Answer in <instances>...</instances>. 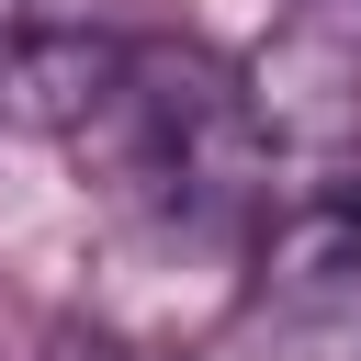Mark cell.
I'll return each mask as SVG.
<instances>
[{"label":"cell","instance_id":"6da1fadb","mask_svg":"<svg viewBox=\"0 0 361 361\" xmlns=\"http://www.w3.org/2000/svg\"><path fill=\"white\" fill-rule=\"evenodd\" d=\"M68 147L124 214H158V226H237L271 203V124H259L248 79L169 34L124 45L113 90L90 102V124Z\"/></svg>","mask_w":361,"mask_h":361},{"label":"cell","instance_id":"7a4b0ae2","mask_svg":"<svg viewBox=\"0 0 361 361\" xmlns=\"http://www.w3.org/2000/svg\"><path fill=\"white\" fill-rule=\"evenodd\" d=\"M113 68H124V34L102 23V0H0V124L79 135Z\"/></svg>","mask_w":361,"mask_h":361},{"label":"cell","instance_id":"3957f363","mask_svg":"<svg viewBox=\"0 0 361 361\" xmlns=\"http://www.w3.org/2000/svg\"><path fill=\"white\" fill-rule=\"evenodd\" d=\"M271 259H282L293 282H350V271H361V192L293 203V214L271 226Z\"/></svg>","mask_w":361,"mask_h":361}]
</instances>
